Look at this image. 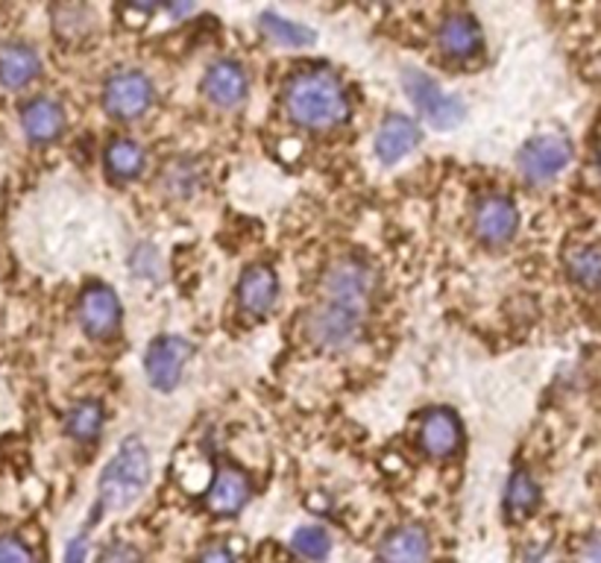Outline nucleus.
Returning a JSON list of instances; mask_svg holds the SVG:
<instances>
[{"instance_id":"f257e3e1","label":"nucleus","mask_w":601,"mask_h":563,"mask_svg":"<svg viewBox=\"0 0 601 563\" xmlns=\"http://www.w3.org/2000/svg\"><path fill=\"white\" fill-rule=\"evenodd\" d=\"M285 112L305 130L326 132L349 118L347 85L326 68H309L293 74L283 92Z\"/></svg>"},{"instance_id":"f03ea898","label":"nucleus","mask_w":601,"mask_h":563,"mask_svg":"<svg viewBox=\"0 0 601 563\" xmlns=\"http://www.w3.org/2000/svg\"><path fill=\"white\" fill-rule=\"evenodd\" d=\"M151 484V452L139 438H127L115 458L100 472L97 490H100V507H130Z\"/></svg>"},{"instance_id":"7ed1b4c3","label":"nucleus","mask_w":601,"mask_h":563,"mask_svg":"<svg viewBox=\"0 0 601 563\" xmlns=\"http://www.w3.org/2000/svg\"><path fill=\"white\" fill-rule=\"evenodd\" d=\"M376 271L366 262H358V259H338L332 262L323 273V282H320V291H323V302H335V306H344V309H356L364 314L373 294H376L378 285Z\"/></svg>"},{"instance_id":"20e7f679","label":"nucleus","mask_w":601,"mask_h":563,"mask_svg":"<svg viewBox=\"0 0 601 563\" xmlns=\"http://www.w3.org/2000/svg\"><path fill=\"white\" fill-rule=\"evenodd\" d=\"M402 85L405 94L411 97V104L417 106V112L423 115L434 130H455V127L464 121L467 106L460 104L455 94L443 92L441 85L434 83L429 74H423V71L405 68Z\"/></svg>"},{"instance_id":"39448f33","label":"nucleus","mask_w":601,"mask_h":563,"mask_svg":"<svg viewBox=\"0 0 601 563\" xmlns=\"http://www.w3.org/2000/svg\"><path fill=\"white\" fill-rule=\"evenodd\" d=\"M364 328V314L356 309H344L335 302H320L305 314V335L320 349H349L356 347Z\"/></svg>"},{"instance_id":"423d86ee","label":"nucleus","mask_w":601,"mask_h":563,"mask_svg":"<svg viewBox=\"0 0 601 563\" xmlns=\"http://www.w3.org/2000/svg\"><path fill=\"white\" fill-rule=\"evenodd\" d=\"M153 106V83L142 71H118L104 85V109L118 121H135Z\"/></svg>"},{"instance_id":"0eeeda50","label":"nucleus","mask_w":601,"mask_h":563,"mask_svg":"<svg viewBox=\"0 0 601 563\" xmlns=\"http://www.w3.org/2000/svg\"><path fill=\"white\" fill-rule=\"evenodd\" d=\"M191 361V344L179 335H161L151 344L147 349V358H144V370H147V379L151 385L161 394H168L179 385L182 379V370Z\"/></svg>"},{"instance_id":"6e6552de","label":"nucleus","mask_w":601,"mask_h":563,"mask_svg":"<svg viewBox=\"0 0 601 563\" xmlns=\"http://www.w3.org/2000/svg\"><path fill=\"white\" fill-rule=\"evenodd\" d=\"M573 159V144L564 135H537L519 151V170L528 182H549Z\"/></svg>"},{"instance_id":"1a4fd4ad","label":"nucleus","mask_w":601,"mask_h":563,"mask_svg":"<svg viewBox=\"0 0 601 563\" xmlns=\"http://www.w3.org/2000/svg\"><path fill=\"white\" fill-rule=\"evenodd\" d=\"M80 323L92 338H112L121 326V300L109 285H88L80 294Z\"/></svg>"},{"instance_id":"9d476101","label":"nucleus","mask_w":601,"mask_h":563,"mask_svg":"<svg viewBox=\"0 0 601 563\" xmlns=\"http://www.w3.org/2000/svg\"><path fill=\"white\" fill-rule=\"evenodd\" d=\"M519 212L514 206V200L502 197V194H490V197L479 200L476 215H472V229L484 244H505L517 235Z\"/></svg>"},{"instance_id":"9b49d317","label":"nucleus","mask_w":601,"mask_h":563,"mask_svg":"<svg viewBox=\"0 0 601 563\" xmlns=\"http://www.w3.org/2000/svg\"><path fill=\"white\" fill-rule=\"evenodd\" d=\"M464 432H460L458 417L446 408H432L420 417L417 443L429 458H452L460 450Z\"/></svg>"},{"instance_id":"f8f14e48","label":"nucleus","mask_w":601,"mask_h":563,"mask_svg":"<svg viewBox=\"0 0 601 563\" xmlns=\"http://www.w3.org/2000/svg\"><path fill=\"white\" fill-rule=\"evenodd\" d=\"M253 496V481L244 469L224 464L215 472V481L206 493V507L215 516H236Z\"/></svg>"},{"instance_id":"ddd939ff","label":"nucleus","mask_w":601,"mask_h":563,"mask_svg":"<svg viewBox=\"0 0 601 563\" xmlns=\"http://www.w3.org/2000/svg\"><path fill=\"white\" fill-rule=\"evenodd\" d=\"M247 88H250L247 71L232 59H217L203 76V94L220 109H236L244 104Z\"/></svg>"},{"instance_id":"4468645a","label":"nucleus","mask_w":601,"mask_h":563,"mask_svg":"<svg viewBox=\"0 0 601 563\" xmlns=\"http://www.w3.org/2000/svg\"><path fill=\"white\" fill-rule=\"evenodd\" d=\"M279 297V276L271 264H250L241 279H238V306L253 314L264 318L273 309V302Z\"/></svg>"},{"instance_id":"2eb2a0df","label":"nucleus","mask_w":601,"mask_h":563,"mask_svg":"<svg viewBox=\"0 0 601 563\" xmlns=\"http://www.w3.org/2000/svg\"><path fill=\"white\" fill-rule=\"evenodd\" d=\"M432 558V540L423 526L405 523L390 528L385 540L378 543V561L382 563H429Z\"/></svg>"},{"instance_id":"dca6fc26","label":"nucleus","mask_w":601,"mask_h":563,"mask_svg":"<svg viewBox=\"0 0 601 563\" xmlns=\"http://www.w3.org/2000/svg\"><path fill=\"white\" fill-rule=\"evenodd\" d=\"M437 45L449 59H458V62H470L481 53L484 47V38H481V27L476 24L472 15H449L443 21L441 29H437Z\"/></svg>"},{"instance_id":"f3484780","label":"nucleus","mask_w":601,"mask_h":563,"mask_svg":"<svg viewBox=\"0 0 601 563\" xmlns=\"http://www.w3.org/2000/svg\"><path fill=\"white\" fill-rule=\"evenodd\" d=\"M21 127H24V135L29 141L50 144L65 130V109L50 97H36L21 109Z\"/></svg>"},{"instance_id":"a211bd4d","label":"nucleus","mask_w":601,"mask_h":563,"mask_svg":"<svg viewBox=\"0 0 601 563\" xmlns=\"http://www.w3.org/2000/svg\"><path fill=\"white\" fill-rule=\"evenodd\" d=\"M417 144H420V127L405 115H390L376 132V156L385 165L402 161Z\"/></svg>"},{"instance_id":"6ab92c4d","label":"nucleus","mask_w":601,"mask_h":563,"mask_svg":"<svg viewBox=\"0 0 601 563\" xmlns=\"http://www.w3.org/2000/svg\"><path fill=\"white\" fill-rule=\"evenodd\" d=\"M41 74V57L29 45L10 41L0 47V85L24 88Z\"/></svg>"},{"instance_id":"aec40b11","label":"nucleus","mask_w":601,"mask_h":563,"mask_svg":"<svg viewBox=\"0 0 601 563\" xmlns=\"http://www.w3.org/2000/svg\"><path fill=\"white\" fill-rule=\"evenodd\" d=\"M144 165H147V156H144L142 144H135L132 139H115L109 147H106V168L115 179L121 182H130V179L142 177Z\"/></svg>"},{"instance_id":"412c9836","label":"nucleus","mask_w":601,"mask_h":563,"mask_svg":"<svg viewBox=\"0 0 601 563\" xmlns=\"http://www.w3.org/2000/svg\"><path fill=\"white\" fill-rule=\"evenodd\" d=\"M259 24H262L264 36L283 47H309L314 45V38H317V33L311 27L285 19V15H276V12H262Z\"/></svg>"},{"instance_id":"4be33fe9","label":"nucleus","mask_w":601,"mask_h":563,"mask_svg":"<svg viewBox=\"0 0 601 563\" xmlns=\"http://www.w3.org/2000/svg\"><path fill=\"white\" fill-rule=\"evenodd\" d=\"M65 429L68 434L80 443H92L100 438L104 432V405L97 399H83L76 403L65 417Z\"/></svg>"},{"instance_id":"5701e85b","label":"nucleus","mask_w":601,"mask_h":563,"mask_svg":"<svg viewBox=\"0 0 601 563\" xmlns=\"http://www.w3.org/2000/svg\"><path fill=\"white\" fill-rule=\"evenodd\" d=\"M540 502V488H537V481L528 476L526 469H517L510 479H507V490H505V511L510 519H526L531 511Z\"/></svg>"},{"instance_id":"b1692460","label":"nucleus","mask_w":601,"mask_h":563,"mask_svg":"<svg viewBox=\"0 0 601 563\" xmlns=\"http://www.w3.org/2000/svg\"><path fill=\"white\" fill-rule=\"evenodd\" d=\"M50 15H53L57 36L68 38V41L88 36L92 27H95V10H88L83 3H59V7H53Z\"/></svg>"},{"instance_id":"393cba45","label":"nucleus","mask_w":601,"mask_h":563,"mask_svg":"<svg viewBox=\"0 0 601 563\" xmlns=\"http://www.w3.org/2000/svg\"><path fill=\"white\" fill-rule=\"evenodd\" d=\"M566 271L584 288H601V247H578L566 255Z\"/></svg>"},{"instance_id":"a878e982","label":"nucleus","mask_w":601,"mask_h":563,"mask_svg":"<svg viewBox=\"0 0 601 563\" xmlns=\"http://www.w3.org/2000/svg\"><path fill=\"white\" fill-rule=\"evenodd\" d=\"M291 546H293V552L302 554L305 561H326L332 552L329 535L317 526L297 528V531H293Z\"/></svg>"},{"instance_id":"bb28decb","label":"nucleus","mask_w":601,"mask_h":563,"mask_svg":"<svg viewBox=\"0 0 601 563\" xmlns=\"http://www.w3.org/2000/svg\"><path fill=\"white\" fill-rule=\"evenodd\" d=\"M200 185V173L191 161H173L165 173V188L173 197H189Z\"/></svg>"},{"instance_id":"cd10ccee","label":"nucleus","mask_w":601,"mask_h":563,"mask_svg":"<svg viewBox=\"0 0 601 563\" xmlns=\"http://www.w3.org/2000/svg\"><path fill=\"white\" fill-rule=\"evenodd\" d=\"M0 563H36V554L19 537H0Z\"/></svg>"},{"instance_id":"c85d7f7f","label":"nucleus","mask_w":601,"mask_h":563,"mask_svg":"<svg viewBox=\"0 0 601 563\" xmlns=\"http://www.w3.org/2000/svg\"><path fill=\"white\" fill-rule=\"evenodd\" d=\"M132 271L144 276V279H153L156 273H159V253H156V247L142 244L135 253H132Z\"/></svg>"},{"instance_id":"c756f323","label":"nucleus","mask_w":601,"mask_h":563,"mask_svg":"<svg viewBox=\"0 0 601 563\" xmlns=\"http://www.w3.org/2000/svg\"><path fill=\"white\" fill-rule=\"evenodd\" d=\"M100 563H142V552L130 543H112L100 554Z\"/></svg>"},{"instance_id":"7c9ffc66","label":"nucleus","mask_w":601,"mask_h":563,"mask_svg":"<svg viewBox=\"0 0 601 563\" xmlns=\"http://www.w3.org/2000/svg\"><path fill=\"white\" fill-rule=\"evenodd\" d=\"M519 563H561L557 561V554H554L552 546H528L526 552H522V558H519Z\"/></svg>"},{"instance_id":"2f4dec72","label":"nucleus","mask_w":601,"mask_h":563,"mask_svg":"<svg viewBox=\"0 0 601 563\" xmlns=\"http://www.w3.org/2000/svg\"><path fill=\"white\" fill-rule=\"evenodd\" d=\"M88 561V537L76 535L65 549V563H85Z\"/></svg>"},{"instance_id":"473e14b6","label":"nucleus","mask_w":601,"mask_h":563,"mask_svg":"<svg viewBox=\"0 0 601 563\" xmlns=\"http://www.w3.org/2000/svg\"><path fill=\"white\" fill-rule=\"evenodd\" d=\"M575 563H601V535L584 540V546L578 549V558Z\"/></svg>"},{"instance_id":"72a5a7b5","label":"nucleus","mask_w":601,"mask_h":563,"mask_svg":"<svg viewBox=\"0 0 601 563\" xmlns=\"http://www.w3.org/2000/svg\"><path fill=\"white\" fill-rule=\"evenodd\" d=\"M200 563H236V554L226 546H208L206 552L200 554Z\"/></svg>"},{"instance_id":"f704fd0d","label":"nucleus","mask_w":601,"mask_h":563,"mask_svg":"<svg viewBox=\"0 0 601 563\" xmlns=\"http://www.w3.org/2000/svg\"><path fill=\"white\" fill-rule=\"evenodd\" d=\"M599 159H601V144H599Z\"/></svg>"}]
</instances>
